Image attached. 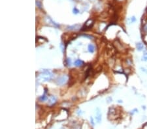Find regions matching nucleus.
Segmentation results:
<instances>
[{
  "label": "nucleus",
  "instance_id": "9",
  "mask_svg": "<svg viewBox=\"0 0 147 129\" xmlns=\"http://www.w3.org/2000/svg\"><path fill=\"white\" fill-rule=\"evenodd\" d=\"M47 19H48V20L50 21V22L52 23V25H53V26H54L56 27H60V25L58 24H56V23L55 22H54V21L52 20V19L50 18V17H47Z\"/></svg>",
  "mask_w": 147,
  "mask_h": 129
},
{
  "label": "nucleus",
  "instance_id": "8",
  "mask_svg": "<svg viewBox=\"0 0 147 129\" xmlns=\"http://www.w3.org/2000/svg\"><path fill=\"white\" fill-rule=\"evenodd\" d=\"M88 52L90 53H93L94 52V50H95V48H94V46L92 44H90L88 46Z\"/></svg>",
  "mask_w": 147,
  "mask_h": 129
},
{
  "label": "nucleus",
  "instance_id": "1",
  "mask_svg": "<svg viewBox=\"0 0 147 129\" xmlns=\"http://www.w3.org/2000/svg\"><path fill=\"white\" fill-rule=\"evenodd\" d=\"M40 77L41 79L44 80V81H50V80H52L53 75H52V72L46 69L42 70L40 74Z\"/></svg>",
  "mask_w": 147,
  "mask_h": 129
},
{
  "label": "nucleus",
  "instance_id": "6",
  "mask_svg": "<svg viewBox=\"0 0 147 129\" xmlns=\"http://www.w3.org/2000/svg\"><path fill=\"white\" fill-rule=\"evenodd\" d=\"M79 27H80L79 25L75 24L74 26H68L67 29H69V30H77V29H79Z\"/></svg>",
  "mask_w": 147,
  "mask_h": 129
},
{
  "label": "nucleus",
  "instance_id": "16",
  "mask_svg": "<svg viewBox=\"0 0 147 129\" xmlns=\"http://www.w3.org/2000/svg\"><path fill=\"white\" fill-rule=\"evenodd\" d=\"M67 65H69L70 66L71 65V60L70 59H67Z\"/></svg>",
  "mask_w": 147,
  "mask_h": 129
},
{
  "label": "nucleus",
  "instance_id": "5",
  "mask_svg": "<svg viewBox=\"0 0 147 129\" xmlns=\"http://www.w3.org/2000/svg\"><path fill=\"white\" fill-rule=\"evenodd\" d=\"M136 48H137V50L138 51H143L144 50V45H143V43H136Z\"/></svg>",
  "mask_w": 147,
  "mask_h": 129
},
{
  "label": "nucleus",
  "instance_id": "3",
  "mask_svg": "<svg viewBox=\"0 0 147 129\" xmlns=\"http://www.w3.org/2000/svg\"><path fill=\"white\" fill-rule=\"evenodd\" d=\"M56 102H57V99H56V97L53 95H51L48 99V105L49 106H52L53 105L56 104Z\"/></svg>",
  "mask_w": 147,
  "mask_h": 129
},
{
  "label": "nucleus",
  "instance_id": "4",
  "mask_svg": "<svg viewBox=\"0 0 147 129\" xmlns=\"http://www.w3.org/2000/svg\"><path fill=\"white\" fill-rule=\"evenodd\" d=\"M96 121L98 123H100L101 121V113L100 112V109H97V112H96V117H95Z\"/></svg>",
  "mask_w": 147,
  "mask_h": 129
},
{
  "label": "nucleus",
  "instance_id": "12",
  "mask_svg": "<svg viewBox=\"0 0 147 129\" xmlns=\"http://www.w3.org/2000/svg\"><path fill=\"white\" fill-rule=\"evenodd\" d=\"M130 22L131 23H134L136 22V18L135 17H132L130 18Z\"/></svg>",
  "mask_w": 147,
  "mask_h": 129
},
{
  "label": "nucleus",
  "instance_id": "2",
  "mask_svg": "<svg viewBox=\"0 0 147 129\" xmlns=\"http://www.w3.org/2000/svg\"><path fill=\"white\" fill-rule=\"evenodd\" d=\"M68 80V76L67 75H62V76L58 77L56 80V84L58 86H62L64 84H66V82Z\"/></svg>",
  "mask_w": 147,
  "mask_h": 129
},
{
  "label": "nucleus",
  "instance_id": "7",
  "mask_svg": "<svg viewBox=\"0 0 147 129\" xmlns=\"http://www.w3.org/2000/svg\"><path fill=\"white\" fill-rule=\"evenodd\" d=\"M84 65V62L81 60H77L75 61V65L76 67H81Z\"/></svg>",
  "mask_w": 147,
  "mask_h": 129
},
{
  "label": "nucleus",
  "instance_id": "14",
  "mask_svg": "<svg viewBox=\"0 0 147 129\" xmlns=\"http://www.w3.org/2000/svg\"><path fill=\"white\" fill-rule=\"evenodd\" d=\"M79 12V10H78L77 8H75H75L73 9V13H74V14H78Z\"/></svg>",
  "mask_w": 147,
  "mask_h": 129
},
{
  "label": "nucleus",
  "instance_id": "11",
  "mask_svg": "<svg viewBox=\"0 0 147 129\" xmlns=\"http://www.w3.org/2000/svg\"><path fill=\"white\" fill-rule=\"evenodd\" d=\"M46 99H47V96H46L45 94L42 95L41 96H40L39 97V100H41V101H42V102H43V101H45Z\"/></svg>",
  "mask_w": 147,
  "mask_h": 129
},
{
  "label": "nucleus",
  "instance_id": "13",
  "mask_svg": "<svg viewBox=\"0 0 147 129\" xmlns=\"http://www.w3.org/2000/svg\"><path fill=\"white\" fill-rule=\"evenodd\" d=\"M36 5L39 9H41V2L39 1H37V0L36 1Z\"/></svg>",
  "mask_w": 147,
  "mask_h": 129
},
{
  "label": "nucleus",
  "instance_id": "10",
  "mask_svg": "<svg viewBox=\"0 0 147 129\" xmlns=\"http://www.w3.org/2000/svg\"><path fill=\"white\" fill-rule=\"evenodd\" d=\"M141 60L143 61L147 62V53H145L143 54V57L141 58Z\"/></svg>",
  "mask_w": 147,
  "mask_h": 129
},
{
  "label": "nucleus",
  "instance_id": "17",
  "mask_svg": "<svg viewBox=\"0 0 147 129\" xmlns=\"http://www.w3.org/2000/svg\"><path fill=\"white\" fill-rule=\"evenodd\" d=\"M118 103H122V101H121V100H118Z\"/></svg>",
  "mask_w": 147,
  "mask_h": 129
},
{
  "label": "nucleus",
  "instance_id": "15",
  "mask_svg": "<svg viewBox=\"0 0 147 129\" xmlns=\"http://www.w3.org/2000/svg\"><path fill=\"white\" fill-rule=\"evenodd\" d=\"M141 71H142V72H145V73L147 74V69H146L145 68L141 67Z\"/></svg>",
  "mask_w": 147,
  "mask_h": 129
}]
</instances>
